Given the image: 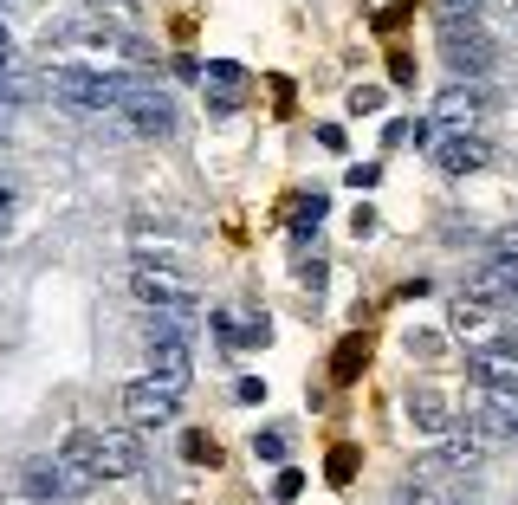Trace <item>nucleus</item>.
<instances>
[{
  "label": "nucleus",
  "mask_w": 518,
  "mask_h": 505,
  "mask_svg": "<svg viewBox=\"0 0 518 505\" xmlns=\"http://www.w3.org/2000/svg\"><path fill=\"white\" fill-rule=\"evenodd\" d=\"M39 52H91L98 65H104V52H130V59H143V46H136L130 33H117V26H104V13L52 20L46 33H39Z\"/></svg>",
  "instance_id": "nucleus-1"
},
{
  "label": "nucleus",
  "mask_w": 518,
  "mask_h": 505,
  "mask_svg": "<svg viewBox=\"0 0 518 505\" xmlns=\"http://www.w3.org/2000/svg\"><path fill=\"white\" fill-rule=\"evenodd\" d=\"M434 33H441V59L454 65L460 78H480L486 65H493V46H486L480 20H473V7H460V0H441V13H434Z\"/></svg>",
  "instance_id": "nucleus-2"
},
{
  "label": "nucleus",
  "mask_w": 518,
  "mask_h": 505,
  "mask_svg": "<svg viewBox=\"0 0 518 505\" xmlns=\"http://www.w3.org/2000/svg\"><path fill=\"white\" fill-rule=\"evenodd\" d=\"M136 78H117V72H91V65H52L46 72V91L59 104H78V111H117L130 98Z\"/></svg>",
  "instance_id": "nucleus-3"
},
{
  "label": "nucleus",
  "mask_w": 518,
  "mask_h": 505,
  "mask_svg": "<svg viewBox=\"0 0 518 505\" xmlns=\"http://www.w3.org/2000/svg\"><path fill=\"white\" fill-rule=\"evenodd\" d=\"M130 292L143 298L149 311H195V279H182V272L156 266V259L130 266Z\"/></svg>",
  "instance_id": "nucleus-4"
},
{
  "label": "nucleus",
  "mask_w": 518,
  "mask_h": 505,
  "mask_svg": "<svg viewBox=\"0 0 518 505\" xmlns=\"http://www.w3.org/2000/svg\"><path fill=\"white\" fill-rule=\"evenodd\" d=\"M59 473H65V493L85 499L98 486V428H72L59 447Z\"/></svg>",
  "instance_id": "nucleus-5"
},
{
  "label": "nucleus",
  "mask_w": 518,
  "mask_h": 505,
  "mask_svg": "<svg viewBox=\"0 0 518 505\" xmlns=\"http://www.w3.org/2000/svg\"><path fill=\"white\" fill-rule=\"evenodd\" d=\"M117 111H124L130 130H143V136H169L175 130V98H169V91H156V85H143V78L130 85V98L117 104Z\"/></svg>",
  "instance_id": "nucleus-6"
},
{
  "label": "nucleus",
  "mask_w": 518,
  "mask_h": 505,
  "mask_svg": "<svg viewBox=\"0 0 518 505\" xmlns=\"http://www.w3.org/2000/svg\"><path fill=\"white\" fill-rule=\"evenodd\" d=\"M175 408H182V395L162 389V382H149V376L124 389V415H130V428H162V421H175Z\"/></svg>",
  "instance_id": "nucleus-7"
},
{
  "label": "nucleus",
  "mask_w": 518,
  "mask_h": 505,
  "mask_svg": "<svg viewBox=\"0 0 518 505\" xmlns=\"http://www.w3.org/2000/svg\"><path fill=\"white\" fill-rule=\"evenodd\" d=\"M149 382L182 395L188 382H195V350H188L182 337H149Z\"/></svg>",
  "instance_id": "nucleus-8"
},
{
  "label": "nucleus",
  "mask_w": 518,
  "mask_h": 505,
  "mask_svg": "<svg viewBox=\"0 0 518 505\" xmlns=\"http://www.w3.org/2000/svg\"><path fill=\"white\" fill-rule=\"evenodd\" d=\"M143 473V441L130 428H104L98 434V480H130Z\"/></svg>",
  "instance_id": "nucleus-9"
},
{
  "label": "nucleus",
  "mask_w": 518,
  "mask_h": 505,
  "mask_svg": "<svg viewBox=\"0 0 518 505\" xmlns=\"http://www.w3.org/2000/svg\"><path fill=\"white\" fill-rule=\"evenodd\" d=\"M434 162H441L447 175H480L486 162H493V149H486L480 136L454 130V136H434Z\"/></svg>",
  "instance_id": "nucleus-10"
},
{
  "label": "nucleus",
  "mask_w": 518,
  "mask_h": 505,
  "mask_svg": "<svg viewBox=\"0 0 518 505\" xmlns=\"http://www.w3.org/2000/svg\"><path fill=\"white\" fill-rule=\"evenodd\" d=\"M402 415H408V428H415V434H434V441L454 428V402H447L441 389H408Z\"/></svg>",
  "instance_id": "nucleus-11"
},
{
  "label": "nucleus",
  "mask_w": 518,
  "mask_h": 505,
  "mask_svg": "<svg viewBox=\"0 0 518 505\" xmlns=\"http://www.w3.org/2000/svg\"><path fill=\"white\" fill-rule=\"evenodd\" d=\"M208 111L214 117H234L240 111V91H247V65H234V59H208Z\"/></svg>",
  "instance_id": "nucleus-12"
},
{
  "label": "nucleus",
  "mask_w": 518,
  "mask_h": 505,
  "mask_svg": "<svg viewBox=\"0 0 518 505\" xmlns=\"http://www.w3.org/2000/svg\"><path fill=\"white\" fill-rule=\"evenodd\" d=\"M480 111H486V91L473 85V78H467V85L454 78V85H447L441 98H434V117H441V124H454V130H460V124H473Z\"/></svg>",
  "instance_id": "nucleus-13"
},
{
  "label": "nucleus",
  "mask_w": 518,
  "mask_h": 505,
  "mask_svg": "<svg viewBox=\"0 0 518 505\" xmlns=\"http://www.w3.org/2000/svg\"><path fill=\"white\" fill-rule=\"evenodd\" d=\"M363 363H370V337L350 331L344 344L331 350V382H357V376H363Z\"/></svg>",
  "instance_id": "nucleus-14"
},
{
  "label": "nucleus",
  "mask_w": 518,
  "mask_h": 505,
  "mask_svg": "<svg viewBox=\"0 0 518 505\" xmlns=\"http://www.w3.org/2000/svg\"><path fill=\"white\" fill-rule=\"evenodd\" d=\"M214 331H221L227 344H247V350H266V344H272V318H266V311H259V318H247V324L214 318Z\"/></svg>",
  "instance_id": "nucleus-15"
},
{
  "label": "nucleus",
  "mask_w": 518,
  "mask_h": 505,
  "mask_svg": "<svg viewBox=\"0 0 518 505\" xmlns=\"http://www.w3.org/2000/svg\"><path fill=\"white\" fill-rule=\"evenodd\" d=\"M20 486H26L33 499H72V493H65V473H59V460H33Z\"/></svg>",
  "instance_id": "nucleus-16"
},
{
  "label": "nucleus",
  "mask_w": 518,
  "mask_h": 505,
  "mask_svg": "<svg viewBox=\"0 0 518 505\" xmlns=\"http://www.w3.org/2000/svg\"><path fill=\"white\" fill-rule=\"evenodd\" d=\"M357 467H363V447H357V441H337L331 454H324V473H331L337 486H350V480H357Z\"/></svg>",
  "instance_id": "nucleus-17"
},
{
  "label": "nucleus",
  "mask_w": 518,
  "mask_h": 505,
  "mask_svg": "<svg viewBox=\"0 0 518 505\" xmlns=\"http://www.w3.org/2000/svg\"><path fill=\"white\" fill-rule=\"evenodd\" d=\"M324 208H331V201H324V195H305V201H298V208H292V234H318Z\"/></svg>",
  "instance_id": "nucleus-18"
},
{
  "label": "nucleus",
  "mask_w": 518,
  "mask_h": 505,
  "mask_svg": "<svg viewBox=\"0 0 518 505\" xmlns=\"http://www.w3.org/2000/svg\"><path fill=\"white\" fill-rule=\"evenodd\" d=\"M383 104H389L383 85H357V91H350V117H376Z\"/></svg>",
  "instance_id": "nucleus-19"
},
{
  "label": "nucleus",
  "mask_w": 518,
  "mask_h": 505,
  "mask_svg": "<svg viewBox=\"0 0 518 505\" xmlns=\"http://www.w3.org/2000/svg\"><path fill=\"white\" fill-rule=\"evenodd\" d=\"M253 454L259 460H285V428H259L253 434Z\"/></svg>",
  "instance_id": "nucleus-20"
},
{
  "label": "nucleus",
  "mask_w": 518,
  "mask_h": 505,
  "mask_svg": "<svg viewBox=\"0 0 518 505\" xmlns=\"http://www.w3.org/2000/svg\"><path fill=\"white\" fill-rule=\"evenodd\" d=\"M298 493H305V473H298V467H279V480H272V499H298Z\"/></svg>",
  "instance_id": "nucleus-21"
},
{
  "label": "nucleus",
  "mask_w": 518,
  "mask_h": 505,
  "mask_svg": "<svg viewBox=\"0 0 518 505\" xmlns=\"http://www.w3.org/2000/svg\"><path fill=\"white\" fill-rule=\"evenodd\" d=\"M182 460H195V467L208 460V467H214V441H208V434H182Z\"/></svg>",
  "instance_id": "nucleus-22"
},
{
  "label": "nucleus",
  "mask_w": 518,
  "mask_h": 505,
  "mask_svg": "<svg viewBox=\"0 0 518 505\" xmlns=\"http://www.w3.org/2000/svg\"><path fill=\"white\" fill-rule=\"evenodd\" d=\"M376 182H383V162H350V188H357V195L376 188Z\"/></svg>",
  "instance_id": "nucleus-23"
},
{
  "label": "nucleus",
  "mask_w": 518,
  "mask_h": 505,
  "mask_svg": "<svg viewBox=\"0 0 518 505\" xmlns=\"http://www.w3.org/2000/svg\"><path fill=\"white\" fill-rule=\"evenodd\" d=\"M298 285L318 298V292H324V259H298Z\"/></svg>",
  "instance_id": "nucleus-24"
},
{
  "label": "nucleus",
  "mask_w": 518,
  "mask_h": 505,
  "mask_svg": "<svg viewBox=\"0 0 518 505\" xmlns=\"http://www.w3.org/2000/svg\"><path fill=\"white\" fill-rule=\"evenodd\" d=\"M376 227H383V221H376V208L363 201V208L350 214V234H357V240H376Z\"/></svg>",
  "instance_id": "nucleus-25"
},
{
  "label": "nucleus",
  "mask_w": 518,
  "mask_h": 505,
  "mask_svg": "<svg viewBox=\"0 0 518 505\" xmlns=\"http://www.w3.org/2000/svg\"><path fill=\"white\" fill-rule=\"evenodd\" d=\"M408 13H415V0H389V7L376 13V26H383V33H395V26H402Z\"/></svg>",
  "instance_id": "nucleus-26"
},
{
  "label": "nucleus",
  "mask_w": 518,
  "mask_h": 505,
  "mask_svg": "<svg viewBox=\"0 0 518 505\" xmlns=\"http://www.w3.org/2000/svg\"><path fill=\"white\" fill-rule=\"evenodd\" d=\"M493 259H518V221H512V227H499V234H493Z\"/></svg>",
  "instance_id": "nucleus-27"
},
{
  "label": "nucleus",
  "mask_w": 518,
  "mask_h": 505,
  "mask_svg": "<svg viewBox=\"0 0 518 505\" xmlns=\"http://www.w3.org/2000/svg\"><path fill=\"white\" fill-rule=\"evenodd\" d=\"M389 78L395 85H415V59H408V52H389Z\"/></svg>",
  "instance_id": "nucleus-28"
},
{
  "label": "nucleus",
  "mask_w": 518,
  "mask_h": 505,
  "mask_svg": "<svg viewBox=\"0 0 518 505\" xmlns=\"http://www.w3.org/2000/svg\"><path fill=\"white\" fill-rule=\"evenodd\" d=\"M234 395H240V402H266V382H259V376H240Z\"/></svg>",
  "instance_id": "nucleus-29"
},
{
  "label": "nucleus",
  "mask_w": 518,
  "mask_h": 505,
  "mask_svg": "<svg viewBox=\"0 0 518 505\" xmlns=\"http://www.w3.org/2000/svg\"><path fill=\"white\" fill-rule=\"evenodd\" d=\"M408 350H415V357H434V350H441V337H434V331H415V337H408Z\"/></svg>",
  "instance_id": "nucleus-30"
},
{
  "label": "nucleus",
  "mask_w": 518,
  "mask_h": 505,
  "mask_svg": "<svg viewBox=\"0 0 518 505\" xmlns=\"http://www.w3.org/2000/svg\"><path fill=\"white\" fill-rule=\"evenodd\" d=\"M91 7H98V13H130L136 0H91Z\"/></svg>",
  "instance_id": "nucleus-31"
},
{
  "label": "nucleus",
  "mask_w": 518,
  "mask_h": 505,
  "mask_svg": "<svg viewBox=\"0 0 518 505\" xmlns=\"http://www.w3.org/2000/svg\"><path fill=\"white\" fill-rule=\"evenodd\" d=\"M0 65H13V39H7V26H0Z\"/></svg>",
  "instance_id": "nucleus-32"
},
{
  "label": "nucleus",
  "mask_w": 518,
  "mask_h": 505,
  "mask_svg": "<svg viewBox=\"0 0 518 505\" xmlns=\"http://www.w3.org/2000/svg\"><path fill=\"white\" fill-rule=\"evenodd\" d=\"M0 124H7V104H0Z\"/></svg>",
  "instance_id": "nucleus-33"
},
{
  "label": "nucleus",
  "mask_w": 518,
  "mask_h": 505,
  "mask_svg": "<svg viewBox=\"0 0 518 505\" xmlns=\"http://www.w3.org/2000/svg\"><path fill=\"white\" fill-rule=\"evenodd\" d=\"M0 227H7V208H0Z\"/></svg>",
  "instance_id": "nucleus-34"
},
{
  "label": "nucleus",
  "mask_w": 518,
  "mask_h": 505,
  "mask_svg": "<svg viewBox=\"0 0 518 505\" xmlns=\"http://www.w3.org/2000/svg\"><path fill=\"white\" fill-rule=\"evenodd\" d=\"M460 7H473V0H460Z\"/></svg>",
  "instance_id": "nucleus-35"
}]
</instances>
